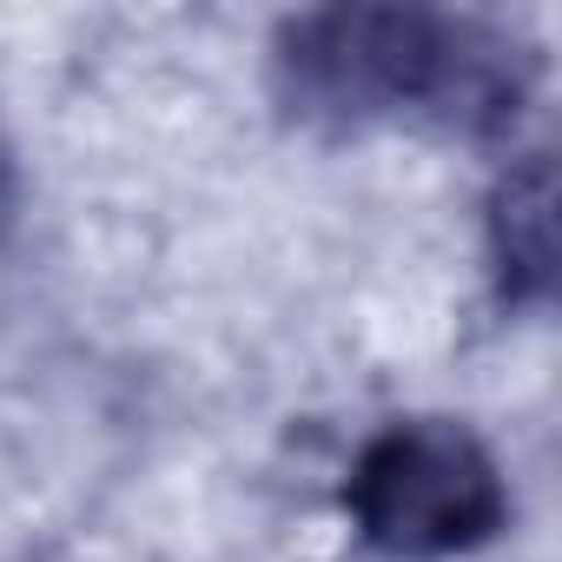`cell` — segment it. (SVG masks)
Listing matches in <instances>:
<instances>
[{
	"instance_id": "cell-3",
	"label": "cell",
	"mask_w": 562,
	"mask_h": 562,
	"mask_svg": "<svg viewBox=\"0 0 562 562\" xmlns=\"http://www.w3.org/2000/svg\"><path fill=\"white\" fill-rule=\"evenodd\" d=\"M490 238H496V271L509 299H542L555 278V179L542 153L509 166V179L496 186Z\"/></svg>"
},
{
	"instance_id": "cell-2",
	"label": "cell",
	"mask_w": 562,
	"mask_h": 562,
	"mask_svg": "<svg viewBox=\"0 0 562 562\" xmlns=\"http://www.w3.org/2000/svg\"><path fill=\"white\" fill-rule=\"evenodd\" d=\"M345 509L371 549L404 562H443L483 549L503 529L509 490L496 457L463 424L411 417V424H384L358 450Z\"/></svg>"
},
{
	"instance_id": "cell-1",
	"label": "cell",
	"mask_w": 562,
	"mask_h": 562,
	"mask_svg": "<svg viewBox=\"0 0 562 562\" xmlns=\"http://www.w3.org/2000/svg\"><path fill=\"white\" fill-rule=\"evenodd\" d=\"M278 74L299 113L331 126H457L490 133L516 120L522 54L450 14L424 8H325L285 27Z\"/></svg>"
}]
</instances>
